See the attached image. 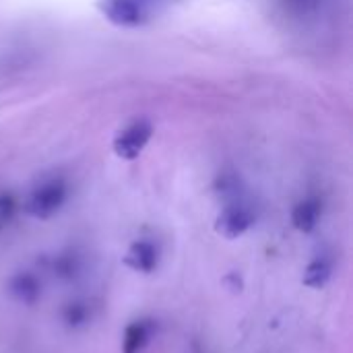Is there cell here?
<instances>
[{
  "mask_svg": "<svg viewBox=\"0 0 353 353\" xmlns=\"http://www.w3.org/2000/svg\"><path fill=\"white\" fill-rule=\"evenodd\" d=\"M186 0H97L99 14L120 29H141L184 4Z\"/></svg>",
  "mask_w": 353,
  "mask_h": 353,
  "instance_id": "1",
  "label": "cell"
},
{
  "mask_svg": "<svg viewBox=\"0 0 353 353\" xmlns=\"http://www.w3.org/2000/svg\"><path fill=\"white\" fill-rule=\"evenodd\" d=\"M68 201V182L60 176H52L48 180H41L27 196L25 201V211L33 219H52L64 203Z\"/></svg>",
  "mask_w": 353,
  "mask_h": 353,
  "instance_id": "2",
  "label": "cell"
},
{
  "mask_svg": "<svg viewBox=\"0 0 353 353\" xmlns=\"http://www.w3.org/2000/svg\"><path fill=\"white\" fill-rule=\"evenodd\" d=\"M254 223H256V209L244 196H236L232 201H225V205L221 207L215 219V232L228 240H236L244 236Z\"/></svg>",
  "mask_w": 353,
  "mask_h": 353,
  "instance_id": "3",
  "label": "cell"
},
{
  "mask_svg": "<svg viewBox=\"0 0 353 353\" xmlns=\"http://www.w3.org/2000/svg\"><path fill=\"white\" fill-rule=\"evenodd\" d=\"M153 122L149 118H137L132 122H128L124 128H120L112 141V149L114 155L122 161H134L141 157V153L145 151V147L151 143L153 139Z\"/></svg>",
  "mask_w": 353,
  "mask_h": 353,
  "instance_id": "4",
  "label": "cell"
},
{
  "mask_svg": "<svg viewBox=\"0 0 353 353\" xmlns=\"http://www.w3.org/2000/svg\"><path fill=\"white\" fill-rule=\"evenodd\" d=\"M124 265L134 271V273H143V275H149L157 269L159 265V248L155 242L147 240V238H141V240H134L126 254H124Z\"/></svg>",
  "mask_w": 353,
  "mask_h": 353,
  "instance_id": "5",
  "label": "cell"
},
{
  "mask_svg": "<svg viewBox=\"0 0 353 353\" xmlns=\"http://www.w3.org/2000/svg\"><path fill=\"white\" fill-rule=\"evenodd\" d=\"M321 217H323V199L321 196H306L300 203H296L292 209V225L302 234L314 232Z\"/></svg>",
  "mask_w": 353,
  "mask_h": 353,
  "instance_id": "6",
  "label": "cell"
},
{
  "mask_svg": "<svg viewBox=\"0 0 353 353\" xmlns=\"http://www.w3.org/2000/svg\"><path fill=\"white\" fill-rule=\"evenodd\" d=\"M8 292L17 302L33 306L41 298V279L33 271H19L8 279Z\"/></svg>",
  "mask_w": 353,
  "mask_h": 353,
  "instance_id": "7",
  "label": "cell"
},
{
  "mask_svg": "<svg viewBox=\"0 0 353 353\" xmlns=\"http://www.w3.org/2000/svg\"><path fill=\"white\" fill-rule=\"evenodd\" d=\"M155 335V323L151 319L132 321L122 335V353H143Z\"/></svg>",
  "mask_w": 353,
  "mask_h": 353,
  "instance_id": "8",
  "label": "cell"
},
{
  "mask_svg": "<svg viewBox=\"0 0 353 353\" xmlns=\"http://www.w3.org/2000/svg\"><path fill=\"white\" fill-rule=\"evenodd\" d=\"M333 277V261L325 254L312 259L308 263V267L304 269V277H302V283L310 290H323L329 279Z\"/></svg>",
  "mask_w": 353,
  "mask_h": 353,
  "instance_id": "9",
  "label": "cell"
},
{
  "mask_svg": "<svg viewBox=\"0 0 353 353\" xmlns=\"http://www.w3.org/2000/svg\"><path fill=\"white\" fill-rule=\"evenodd\" d=\"M83 261L74 250H64L56 254L50 263V271L60 279V281H72L81 275Z\"/></svg>",
  "mask_w": 353,
  "mask_h": 353,
  "instance_id": "10",
  "label": "cell"
},
{
  "mask_svg": "<svg viewBox=\"0 0 353 353\" xmlns=\"http://www.w3.org/2000/svg\"><path fill=\"white\" fill-rule=\"evenodd\" d=\"M93 319V306L87 300H70L62 308V323L68 329H83Z\"/></svg>",
  "mask_w": 353,
  "mask_h": 353,
  "instance_id": "11",
  "label": "cell"
},
{
  "mask_svg": "<svg viewBox=\"0 0 353 353\" xmlns=\"http://www.w3.org/2000/svg\"><path fill=\"white\" fill-rule=\"evenodd\" d=\"M323 4L325 0H277L281 14L292 21H304L319 14Z\"/></svg>",
  "mask_w": 353,
  "mask_h": 353,
  "instance_id": "12",
  "label": "cell"
},
{
  "mask_svg": "<svg viewBox=\"0 0 353 353\" xmlns=\"http://www.w3.org/2000/svg\"><path fill=\"white\" fill-rule=\"evenodd\" d=\"M19 211V201L12 192H0V232H4Z\"/></svg>",
  "mask_w": 353,
  "mask_h": 353,
  "instance_id": "13",
  "label": "cell"
}]
</instances>
